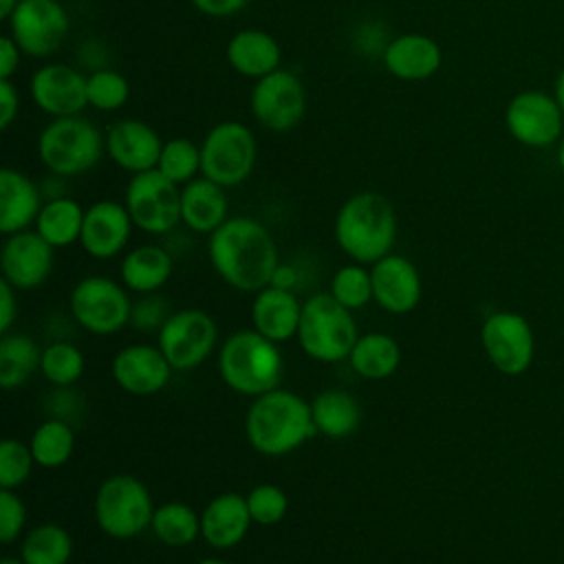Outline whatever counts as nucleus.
Segmentation results:
<instances>
[{
    "label": "nucleus",
    "mask_w": 564,
    "mask_h": 564,
    "mask_svg": "<svg viewBox=\"0 0 564 564\" xmlns=\"http://www.w3.org/2000/svg\"><path fill=\"white\" fill-rule=\"evenodd\" d=\"M207 256L223 282L236 291L258 293L269 286L280 264L269 229L249 216H229L209 234Z\"/></svg>",
    "instance_id": "1"
},
{
    "label": "nucleus",
    "mask_w": 564,
    "mask_h": 564,
    "mask_svg": "<svg viewBox=\"0 0 564 564\" xmlns=\"http://www.w3.org/2000/svg\"><path fill=\"white\" fill-rule=\"evenodd\" d=\"M245 434L258 454L286 456L317 434L311 401L286 388L269 390L251 401Z\"/></svg>",
    "instance_id": "2"
},
{
    "label": "nucleus",
    "mask_w": 564,
    "mask_h": 564,
    "mask_svg": "<svg viewBox=\"0 0 564 564\" xmlns=\"http://www.w3.org/2000/svg\"><path fill=\"white\" fill-rule=\"evenodd\" d=\"M333 236L337 247L359 264H375L392 253L397 240V214L392 203L379 192H357L348 196L335 214Z\"/></svg>",
    "instance_id": "3"
},
{
    "label": "nucleus",
    "mask_w": 564,
    "mask_h": 564,
    "mask_svg": "<svg viewBox=\"0 0 564 564\" xmlns=\"http://www.w3.org/2000/svg\"><path fill=\"white\" fill-rule=\"evenodd\" d=\"M218 375L229 390L256 399L280 388L284 359L278 344L258 330H236L220 344Z\"/></svg>",
    "instance_id": "4"
},
{
    "label": "nucleus",
    "mask_w": 564,
    "mask_h": 564,
    "mask_svg": "<svg viewBox=\"0 0 564 564\" xmlns=\"http://www.w3.org/2000/svg\"><path fill=\"white\" fill-rule=\"evenodd\" d=\"M35 150L53 176H79L101 161L106 134L82 115L57 117L42 128Z\"/></svg>",
    "instance_id": "5"
},
{
    "label": "nucleus",
    "mask_w": 564,
    "mask_h": 564,
    "mask_svg": "<svg viewBox=\"0 0 564 564\" xmlns=\"http://www.w3.org/2000/svg\"><path fill=\"white\" fill-rule=\"evenodd\" d=\"M295 339L311 359L335 364L348 359L359 330L352 311L341 306L330 293H315L302 302Z\"/></svg>",
    "instance_id": "6"
},
{
    "label": "nucleus",
    "mask_w": 564,
    "mask_h": 564,
    "mask_svg": "<svg viewBox=\"0 0 564 564\" xmlns=\"http://www.w3.org/2000/svg\"><path fill=\"white\" fill-rule=\"evenodd\" d=\"M154 509L148 487L130 474L108 476L95 494V522L115 540H130L150 529Z\"/></svg>",
    "instance_id": "7"
},
{
    "label": "nucleus",
    "mask_w": 564,
    "mask_h": 564,
    "mask_svg": "<svg viewBox=\"0 0 564 564\" xmlns=\"http://www.w3.org/2000/svg\"><path fill=\"white\" fill-rule=\"evenodd\" d=\"M258 159V143L242 121H218L200 141V176L227 187L242 185Z\"/></svg>",
    "instance_id": "8"
},
{
    "label": "nucleus",
    "mask_w": 564,
    "mask_h": 564,
    "mask_svg": "<svg viewBox=\"0 0 564 564\" xmlns=\"http://www.w3.org/2000/svg\"><path fill=\"white\" fill-rule=\"evenodd\" d=\"M123 205L143 234L165 236L181 225V185L165 178L156 167L130 176Z\"/></svg>",
    "instance_id": "9"
},
{
    "label": "nucleus",
    "mask_w": 564,
    "mask_h": 564,
    "mask_svg": "<svg viewBox=\"0 0 564 564\" xmlns=\"http://www.w3.org/2000/svg\"><path fill=\"white\" fill-rule=\"evenodd\" d=\"M70 313L75 322L99 337L115 335L130 324L132 300L123 284L106 275L82 278L70 291Z\"/></svg>",
    "instance_id": "10"
},
{
    "label": "nucleus",
    "mask_w": 564,
    "mask_h": 564,
    "mask_svg": "<svg viewBox=\"0 0 564 564\" xmlns=\"http://www.w3.org/2000/svg\"><path fill=\"white\" fill-rule=\"evenodd\" d=\"M156 335V346L178 372L198 368L218 344V326L214 317L200 308L174 311Z\"/></svg>",
    "instance_id": "11"
},
{
    "label": "nucleus",
    "mask_w": 564,
    "mask_h": 564,
    "mask_svg": "<svg viewBox=\"0 0 564 564\" xmlns=\"http://www.w3.org/2000/svg\"><path fill=\"white\" fill-rule=\"evenodd\" d=\"M251 117L271 132H289L300 126L306 112V88L286 68H278L253 82L249 93Z\"/></svg>",
    "instance_id": "12"
},
{
    "label": "nucleus",
    "mask_w": 564,
    "mask_h": 564,
    "mask_svg": "<svg viewBox=\"0 0 564 564\" xmlns=\"http://www.w3.org/2000/svg\"><path fill=\"white\" fill-rule=\"evenodd\" d=\"M7 24L22 53L35 59L51 57L70 31L68 11L59 0H20Z\"/></svg>",
    "instance_id": "13"
},
{
    "label": "nucleus",
    "mask_w": 564,
    "mask_h": 564,
    "mask_svg": "<svg viewBox=\"0 0 564 564\" xmlns=\"http://www.w3.org/2000/svg\"><path fill=\"white\" fill-rule=\"evenodd\" d=\"M480 344L489 364L507 375L527 372L535 357V335L527 317L513 311L491 313L480 328Z\"/></svg>",
    "instance_id": "14"
},
{
    "label": "nucleus",
    "mask_w": 564,
    "mask_h": 564,
    "mask_svg": "<svg viewBox=\"0 0 564 564\" xmlns=\"http://www.w3.org/2000/svg\"><path fill=\"white\" fill-rule=\"evenodd\" d=\"M564 112L555 97L540 90H522L505 108L509 134L527 148H549L562 134Z\"/></svg>",
    "instance_id": "15"
},
{
    "label": "nucleus",
    "mask_w": 564,
    "mask_h": 564,
    "mask_svg": "<svg viewBox=\"0 0 564 564\" xmlns=\"http://www.w3.org/2000/svg\"><path fill=\"white\" fill-rule=\"evenodd\" d=\"M29 95L51 119L82 115L88 106L86 75L70 64L46 62L31 75Z\"/></svg>",
    "instance_id": "16"
},
{
    "label": "nucleus",
    "mask_w": 564,
    "mask_h": 564,
    "mask_svg": "<svg viewBox=\"0 0 564 564\" xmlns=\"http://www.w3.org/2000/svg\"><path fill=\"white\" fill-rule=\"evenodd\" d=\"M55 264V249L35 231L9 234L0 251V271L15 291H29L44 284Z\"/></svg>",
    "instance_id": "17"
},
{
    "label": "nucleus",
    "mask_w": 564,
    "mask_h": 564,
    "mask_svg": "<svg viewBox=\"0 0 564 564\" xmlns=\"http://www.w3.org/2000/svg\"><path fill=\"white\" fill-rule=\"evenodd\" d=\"M134 223L119 200H95L86 207L79 247L95 260H110L119 256L130 236H132Z\"/></svg>",
    "instance_id": "18"
},
{
    "label": "nucleus",
    "mask_w": 564,
    "mask_h": 564,
    "mask_svg": "<svg viewBox=\"0 0 564 564\" xmlns=\"http://www.w3.org/2000/svg\"><path fill=\"white\" fill-rule=\"evenodd\" d=\"M372 302L386 313L405 315L414 311L423 295V282L412 260L399 253H388L370 264Z\"/></svg>",
    "instance_id": "19"
},
{
    "label": "nucleus",
    "mask_w": 564,
    "mask_h": 564,
    "mask_svg": "<svg viewBox=\"0 0 564 564\" xmlns=\"http://www.w3.org/2000/svg\"><path fill=\"white\" fill-rule=\"evenodd\" d=\"M115 383L134 397H150L161 392L174 372L159 346L130 344L112 359Z\"/></svg>",
    "instance_id": "20"
},
{
    "label": "nucleus",
    "mask_w": 564,
    "mask_h": 564,
    "mask_svg": "<svg viewBox=\"0 0 564 564\" xmlns=\"http://www.w3.org/2000/svg\"><path fill=\"white\" fill-rule=\"evenodd\" d=\"M161 148L163 139L159 137V132L141 119L123 117L110 123V128L106 130L108 159L130 174L154 170Z\"/></svg>",
    "instance_id": "21"
},
{
    "label": "nucleus",
    "mask_w": 564,
    "mask_h": 564,
    "mask_svg": "<svg viewBox=\"0 0 564 564\" xmlns=\"http://www.w3.org/2000/svg\"><path fill=\"white\" fill-rule=\"evenodd\" d=\"M386 70L401 82H425L441 70L443 51L425 33H401L388 40L381 51Z\"/></svg>",
    "instance_id": "22"
},
{
    "label": "nucleus",
    "mask_w": 564,
    "mask_h": 564,
    "mask_svg": "<svg viewBox=\"0 0 564 564\" xmlns=\"http://www.w3.org/2000/svg\"><path fill=\"white\" fill-rule=\"evenodd\" d=\"M253 520L247 507V496L225 491L214 496L200 511V538L218 551L234 549L240 544Z\"/></svg>",
    "instance_id": "23"
},
{
    "label": "nucleus",
    "mask_w": 564,
    "mask_h": 564,
    "mask_svg": "<svg viewBox=\"0 0 564 564\" xmlns=\"http://www.w3.org/2000/svg\"><path fill=\"white\" fill-rule=\"evenodd\" d=\"M302 302L295 291L269 284L260 289L251 302V326L267 339L282 344L297 335Z\"/></svg>",
    "instance_id": "24"
},
{
    "label": "nucleus",
    "mask_w": 564,
    "mask_h": 564,
    "mask_svg": "<svg viewBox=\"0 0 564 564\" xmlns=\"http://www.w3.org/2000/svg\"><path fill=\"white\" fill-rule=\"evenodd\" d=\"M42 205V189L29 174L15 167L0 172V231L4 236L31 229Z\"/></svg>",
    "instance_id": "25"
},
{
    "label": "nucleus",
    "mask_w": 564,
    "mask_h": 564,
    "mask_svg": "<svg viewBox=\"0 0 564 564\" xmlns=\"http://www.w3.org/2000/svg\"><path fill=\"white\" fill-rule=\"evenodd\" d=\"M225 57L238 75L253 82L282 68V46L264 29L236 31L225 46Z\"/></svg>",
    "instance_id": "26"
},
{
    "label": "nucleus",
    "mask_w": 564,
    "mask_h": 564,
    "mask_svg": "<svg viewBox=\"0 0 564 564\" xmlns=\"http://www.w3.org/2000/svg\"><path fill=\"white\" fill-rule=\"evenodd\" d=\"M229 218V198L223 185L196 176L181 187V223L194 234H212Z\"/></svg>",
    "instance_id": "27"
},
{
    "label": "nucleus",
    "mask_w": 564,
    "mask_h": 564,
    "mask_svg": "<svg viewBox=\"0 0 564 564\" xmlns=\"http://www.w3.org/2000/svg\"><path fill=\"white\" fill-rule=\"evenodd\" d=\"M174 271V258L172 253L161 245H139L121 258L119 275L121 284L128 291H134L139 295L143 293H156L165 286Z\"/></svg>",
    "instance_id": "28"
},
{
    "label": "nucleus",
    "mask_w": 564,
    "mask_h": 564,
    "mask_svg": "<svg viewBox=\"0 0 564 564\" xmlns=\"http://www.w3.org/2000/svg\"><path fill=\"white\" fill-rule=\"evenodd\" d=\"M311 414L317 434L326 438H348L361 423L359 401L344 388H328L311 401Z\"/></svg>",
    "instance_id": "29"
},
{
    "label": "nucleus",
    "mask_w": 564,
    "mask_h": 564,
    "mask_svg": "<svg viewBox=\"0 0 564 564\" xmlns=\"http://www.w3.org/2000/svg\"><path fill=\"white\" fill-rule=\"evenodd\" d=\"M84 214H86V207H82L75 198L66 194L53 196L44 200L33 229L53 249H64L79 242Z\"/></svg>",
    "instance_id": "30"
},
{
    "label": "nucleus",
    "mask_w": 564,
    "mask_h": 564,
    "mask_svg": "<svg viewBox=\"0 0 564 564\" xmlns=\"http://www.w3.org/2000/svg\"><path fill=\"white\" fill-rule=\"evenodd\" d=\"M348 364L359 377L381 381L397 372L401 364V346L388 333H366L355 341Z\"/></svg>",
    "instance_id": "31"
},
{
    "label": "nucleus",
    "mask_w": 564,
    "mask_h": 564,
    "mask_svg": "<svg viewBox=\"0 0 564 564\" xmlns=\"http://www.w3.org/2000/svg\"><path fill=\"white\" fill-rule=\"evenodd\" d=\"M42 361V348L24 333H4L0 337V386L13 390L24 386Z\"/></svg>",
    "instance_id": "32"
},
{
    "label": "nucleus",
    "mask_w": 564,
    "mask_h": 564,
    "mask_svg": "<svg viewBox=\"0 0 564 564\" xmlns=\"http://www.w3.org/2000/svg\"><path fill=\"white\" fill-rule=\"evenodd\" d=\"M150 529L165 546H189L200 538V513H196L187 502L167 500L154 509Z\"/></svg>",
    "instance_id": "33"
},
{
    "label": "nucleus",
    "mask_w": 564,
    "mask_h": 564,
    "mask_svg": "<svg viewBox=\"0 0 564 564\" xmlns=\"http://www.w3.org/2000/svg\"><path fill=\"white\" fill-rule=\"evenodd\" d=\"M20 557L24 564H68L73 557V538L62 524L42 522L22 538Z\"/></svg>",
    "instance_id": "34"
},
{
    "label": "nucleus",
    "mask_w": 564,
    "mask_h": 564,
    "mask_svg": "<svg viewBox=\"0 0 564 564\" xmlns=\"http://www.w3.org/2000/svg\"><path fill=\"white\" fill-rule=\"evenodd\" d=\"M29 447L35 458V465L44 469L62 467L73 456L75 432L64 419L53 416L35 427V432L29 438Z\"/></svg>",
    "instance_id": "35"
},
{
    "label": "nucleus",
    "mask_w": 564,
    "mask_h": 564,
    "mask_svg": "<svg viewBox=\"0 0 564 564\" xmlns=\"http://www.w3.org/2000/svg\"><path fill=\"white\" fill-rule=\"evenodd\" d=\"M156 170L176 185H185L200 174V143L187 137H174L163 141Z\"/></svg>",
    "instance_id": "36"
},
{
    "label": "nucleus",
    "mask_w": 564,
    "mask_h": 564,
    "mask_svg": "<svg viewBox=\"0 0 564 564\" xmlns=\"http://www.w3.org/2000/svg\"><path fill=\"white\" fill-rule=\"evenodd\" d=\"M84 368L86 359L75 344L53 341L46 348H42L40 372L48 383L57 388L73 386L84 375Z\"/></svg>",
    "instance_id": "37"
},
{
    "label": "nucleus",
    "mask_w": 564,
    "mask_h": 564,
    "mask_svg": "<svg viewBox=\"0 0 564 564\" xmlns=\"http://www.w3.org/2000/svg\"><path fill=\"white\" fill-rule=\"evenodd\" d=\"M88 106L99 112H115L126 106L130 97L128 79L108 66H99L86 75Z\"/></svg>",
    "instance_id": "38"
},
{
    "label": "nucleus",
    "mask_w": 564,
    "mask_h": 564,
    "mask_svg": "<svg viewBox=\"0 0 564 564\" xmlns=\"http://www.w3.org/2000/svg\"><path fill=\"white\" fill-rule=\"evenodd\" d=\"M328 293L348 311H359L372 302V278L370 269L359 262L344 264L330 278Z\"/></svg>",
    "instance_id": "39"
},
{
    "label": "nucleus",
    "mask_w": 564,
    "mask_h": 564,
    "mask_svg": "<svg viewBox=\"0 0 564 564\" xmlns=\"http://www.w3.org/2000/svg\"><path fill=\"white\" fill-rule=\"evenodd\" d=\"M247 507H249L253 524L273 527L284 520V516L289 511V498L278 485L262 482V485H256L247 494Z\"/></svg>",
    "instance_id": "40"
},
{
    "label": "nucleus",
    "mask_w": 564,
    "mask_h": 564,
    "mask_svg": "<svg viewBox=\"0 0 564 564\" xmlns=\"http://www.w3.org/2000/svg\"><path fill=\"white\" fill-rule=\"evenodd\" d=\"M35 458L29 443L18 438H4L0 443V487L18 489L33 471Z\"/></svg>",
    "instance_id": "41"
},
{
    "label": "nucleus",
    "mask_w": 564,
    "mask_h": 564,
    "mask_svg": "<svg viewBox=\"0 0 564 564\" xmlns=\"http://www.w3.org/2000/svg\"><path fill=\"white\" fill-rule=\"evenodd\" d=\"M174 311H170V304L163 295L159 293H143L137 302H132V313H130V324L137 330L150 333V330H161V326L167 322V317Z\"/></svg>",
    "instance_id": "42"
},
{
    "label": "nucleus",
    "mask_w": 564,
    "mask_h": 564,
    "mask_svg": "<svg viewBox=\"0 0 564 564\" xmlns=\"http://www.w3.org/2000/svg\"><path fill=\"white\" fill-rule=\"evenodd\" d=\"M26 524V507L15 489H0V542L13 544Z\"/></svg>",
    "instance_id": "43"
},
{
    "label": "nucleus",
    "mask_w": 564,
    "mask_h": 564,
    "mask_svg": "<svg viewBox=\"0 0 564 564\" xmlns=\"http://www.w3.org/2000/svg\"><path fill=\"white\" fill-rule=\"evenodd\" d=\"M20 115V90L13 79H0V128L7 130Z\"/></svg>",
    "instance_id": "44"
},
{
    "label": "nucleus",
    "mask_w": 564,
    "mask_h": 564,
    "mask_svg": "<svg viewBox=\"0 0 564 564\" xmlns=\"http://www.w3.org/2000/svg\"><path fill=\"white\" fill-rule=\"evenodd\" d=\"M251 0H189V4L207 18H229L240 13Z\"/></svg>",
    "instance_id": "45"
},
{
    "label": "nucleus",
    "mask_w": 564,
    "mask_h": 564,
    "mask_svg": "<svg viewBox=\"0 0 564 564\" xmlns=\"http://www.w3.org/2000/svg\"><path fill=\"white\" fill-rule=\"evenodd\" d=\"M22 48L15 44L11 35H2L0 40V79H13V75L20 68Z\"/></svg>",
    "instance_id": "46"
},
{
    "label": "nucleus",
    "mask_w": 564,
    "mask_h": 564,
    "mask_svg": "<svg viewBox=\"0 0 564 564\" xmlns=\"http://www.w3.org/2000/svg\"><path fill=\"white\" fill-rule=\"evenodd\" d=\"M15 289L7 282L0 280V333H9L13 328V322L18 319V297Z\"/></svg>",
    "instance_id": "47"
},
{
    "label": "nucleus",
    "mask_w": 564,
    "mask_h": 564,
    "mask_svg": "<svg viewBox=\"0 0 564 564\" xmlns=\"http://www.w3.org/2000/svg\"><path fill=\"white\" fill-rule=\"evenodd\" d=\"M271 284L293 291L295 284H297V271H295V267H291V264H286V262H280L278 269H275V273H273Z\"/></svg>",
    "instance_id": "48"
},
{
    "label": "nucleus",
    "mask_w": 564,
    "mask_h": 564,
    "mask_svg": "<svg viewBox=\"0 0 564 564\" xmlns=\"http://www.w3.org/2000/svg\"><path fill=\"white\" fill-rule=\"evenodd\" d=\"M20 0H0V20H9L13 15V11L18 9Z\"/></svg>",
    "instance_id": "49"
},
{
    "label": "nucleus",
    "mask_w": 564,
    "mask_h": 564,
    "mask_svg": "<svg viewBox=\"0 0 564 564\" xmlns=\"http://www.w3.org/2000/svg\"><path fill=\"white\" fill-rule=\"evenodd\" d=\"M555 101L560 104V108L564 112V68L560 70V75L555 79Z\"/></svg>",
    "instance_id": "50"
},
{
    "label": "nucleus",
    "mask_w": 564,
    "mask_h": 564,
    "mask_svg": "<svg viewBox=\"0 0 564 564\" xmlns=\"http://www.w3.org/2000/svg\"><path fill=\"white\" fill-rule=\"evenodd\" d=\"M557 163H560V170L564 172V139L560 141V148H557Z\"/></svg>",
    "instance_id": "51"
},
{
    "label": "nucleus",
    "mask_w": 564,
    "mask_h": 564,
    "mask_svg": "<svg viewBox=\"0 0 564 564\" xmlns=\"http://www.w3.org/2000/svg\"><path fill=\"white\" fill-rule=\"evenodd\" d=\"M198 564H229L225 560H218V557H207V560H200Z\"/></svg>",
    "instance_id": "52"
},
{
    "label": "nucleus",
    "mask_w": 564,
    "mask_h": 564,
    "mask_svg": "<svg viewBox=\"0 0 564 564\" xmlns=\"http://www.w3.org/2000/svg\"><path fill=\"white\" fill-rule=\"evenodd\" d=\"M0 564H24L22 557H4Z\"/></svg>",
    "instance_id": "53"
}]
</instances>
